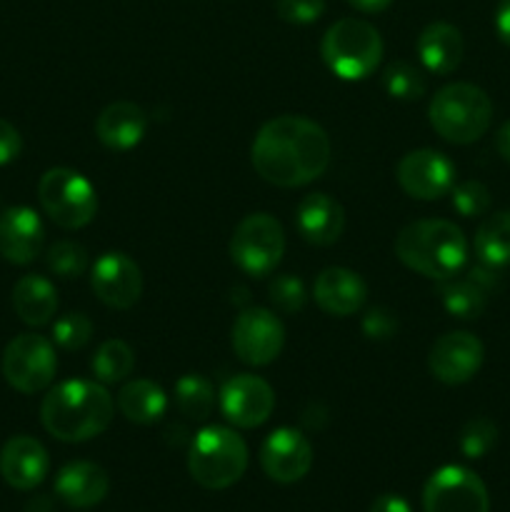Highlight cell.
Listing matches in <instances>:
<instances>
[{
	"mask_svg": "<svg viewBox=\"0 0 510 512\" xmlns=\"http://www.w3.org/2000/svg\"><path fill=\"white\" fill-rule=\"evenodd\" d=\"M313 298L323 313L335 318L355 315L368 300V285L358 273L348 268H325L315 278Z\"/></svg>",
	"mask_w": 510,
	"mask_h": 512,
	"instance_id": "20",
	"label": "cell"
},
{
	"mask_svg": "<svg viewBox=\"0 0 510 512\" xmlns=\"http://www.w3.org/2000/svg\"><path fill=\"white\" fill-rule=\"evenodd\" d=\"M475 255L480 263L505 268L510 265V210L488 215L475 233Z\"/></svg>",
	"mask_w": 510,
	"mask_h": 512,
	"instance_id": "27",
	"label": "cell"
},
{
	"mask_svg": "<svg viewBox=\"0 0 510 512\" xmlns=\"http://www.w3.org/2000/svg\"><path fill=\"white\" fill-rule=\"evenodd\" d=\"M218 405L230 425L250 430L263 425L273 415L275 393L258 375L240 373L225 380L218 393Z\"/></svg>",
	"mask_w": 510,
	"mask_h": 512,
	"instance_id": "12",
	"label": "cell"
},
{
	"mask_svg": "<svg viewBox=\"0 0 510 512\" xmlns=\"http://www.w3.org/2000/svg\"><path fill=\"white\" fill-rule=\"evenodd\" d=\"M395 255L405 268L425 278L448 280L463 270L468 260V240L450 220H415L395 238Z\"/></svg>",
	"mask_w": 510,
	"mask_h": 512,
	"instance_id": "3",
	"label": "cell"
},
{
	"mask_svg": "<svg viewBox=\"0 0 510 512\" xmlns=\"http://www.w3.org/2000/svg\"><path fill=\"white\" fill-rule=\"evenodd\" d=\"M115 400L98 380H68L48 390L40 405V423L63 443H85L105 433Z\"/></svg>",
	"mask_w": 510,
	"mask_h": 512,
	"instance_id": "2",
	"label": "cell"
},
{
	"mask_svg": "<svg viewBox=\"0 0 510 512\" xmlns=\"http://www.w3.org/2000/svg\"><path fill=\"white\" fill-rule=\"evenodd\" d=\"M248 468V445L225 425L203 428L188 450L190 478L205 490H225L238 483Z\"/></svg>",
	"mask_w": 510,
	"mask_h": 512,
	"instance_id": "5",
	"label": "cell"
},
{
	"mask_svg": "<svg viewBox=\"0 0 510 512\" xmlns=\"http://www.w3.org/2000/svg\"><path fill=\"white\" fill-rule=\"evenodd\" d=\"M370 512H413V510H410V503L405 498H400V495H393V493H385L373 500Z\"/></svg>",
	"mask_w": 510,
	"mask_h": 512,
	"instance_id": "39",
	"label": "cell"
},
{
	"mask_svg": "<svg viewBox=\"0 0 510 512\" xmlns=\"http://www.w3.org/2000/svg\"><path fill=\"white\" fill-rule=\"evenodd\" d=\"M25 512H53V508H50V498L30 500L28 508H25Z\"/></svg>",
	"mask_w": 510,
	"mask_h": 512,
	"instance_id": "43",
	"label": "cell"
},
{
	"mask_svg": "<svg viewBox=\"0 0 510 512\" xmlns=\"http://www.w3.org/2000/svg\"><path fill=\"white\" fill-rule=\"evenodd\" d=\"M495 150L500 153V158L510 163V120L505 125H500L498 135H495Z\"/></svg>",
	"mask_w": 510,
	"mask_h": 512,
	"instance_id": "42",
	"label": "cell"
},
{
	"mask_svg": "<svg viewBox=\"0 0 510 512\" xmlns=\"http://www.w3.org/2000/svg\"><path fill=\"white\" fill-rule=\"evenodd\" d=\"M485 348L473 333H445L433 343L428 355V368L435 380L445 385H463L480 370Z\"/></svg>",
	"mask_w": 510,
	"mask_h": 512,
	"instance_id": "16",
	"label": "cell"
},
{
	"mask_svg": "<svg viewBox=\"0 0 510 512\" xmlns=\"http://www.w3.org/2000/svg\"><path fill=\"white\" fill-rule=\"evenodd\" d=\"M450 195H453V208L463 218H480L490 208V190L480 180H463L453 185Z\"/></svg>",
	"mask_w": 510,
	"mask_h": 512,
	"instance_id": "34",
	"label": "cell"
},
{
	"mask_svg": "<svg viewBox=\"0 0 510 512\" xmlns=\"http://www.w3.org/2000/svg\"><path fill=\"white\" fill-rule=\"evenodd\" d=\"M90 285L103 305L113 310H130L143 295V273L130 255L110 250L95 260Z\"/></svg>",
	"mask_w": 510,
	"mask_h": 512,
	"instance_id": "14",
	"label": "cell"
},
{
	"mask_svg": "<svg viewBox=\"0 0 510 512\" xmlns=\"http://www.w3.org/2000/svg\"><path fill=\"white\" fill-rule=\"evenodd\" d=\"M148 130V118L140 105L120 100L110 103L95 120V135L110 150H130L143 140Z\"/></svg>",
	"mask_w": 510,
	"mask_h": 512,
	"instance_id": "22",
	"label": "cell"
},
{
	"mask_svg": "<svg viewBox=\"0 0 510 512\" xmlns=\"http://www.w3.org/2000/svg\"><path fill=\"white\" fill-rule=\"evenodd\" d=\"M383 88L395 100H418L428 90V83H425V75L415 65L398 60V63H390L385 68Z\"/></svg>",
	"mask_w": 510,
	"mask_h": 512,
	"instance_id": "30",
	"label": "cell"
},
{
	"mask_svg": "<svg viewBox=\"0 0 510 512\" xmlns=\"http://www.w3.org/2000/svg\"><path fill=\"white\" fill-rule=\"evenodd\" d=\"M13 310L30 328L48 325L58 313L55 285L43 275H23L13 288Z\"/></svg>",
	"mask_w": 510,
	"mask_h": 512,
	"instance_id": "24",
	"label": "cell"
},
{
	"mask_svg": "<svg viewBox=\"0 0 510 512\" xmlns=\"http://www.w3.org/2000/svg\"><path fill=\"white\" fill-rule=\"evenodd\" d=\"M45 228L33 208L15 205L0 213V255L13 265H30L43 253Z\"/></svg>",
	"mask_w": 510,
	"mask_h": 512,
	"instance_id": "17",
	"label": "cell"
},
{
	"mask_svg": "<svg viewBox=\"0 0 510 512\" xmlns=\"http://www.w3.org/2000/svg\"><path fill=\"white\" fill-rule=\"evenodd\" d=\"M428 118L435 133L453 145H470L485 135L493 120V103L478 85L450 83L433 95Z\"/></svg>",
	"mask_w": 510,
	"mask_h": 512,
	"instance_id": "4",
	"label": "cell"
},
{
	"mask_svg": "<svg viewBox=\"0 0 510 512\" xmlns=\"http://www.w3.org/2000/svg\"><path fill=\"white\" fill-rule=\"evenodd\" d=\"M348 3L360 13H383V10L390 8L393 0H348Z\"/></svg>",
	"mask_w": 510,
	"mask_h": 512,
	"instance_id": "41",
	"label": "cell"
},
{
	"mask_svg": "<svg viewBox=\"0 0 510 512\" xmlns=\"http://www.w3.org/2000/svg\"><path fill=\"white\" fill-rule=\"evenodd\" d=\"M218 395L213 383L198 373H188L175 383V405L190 420H205L213 413Z\"/></svg>",
	"mask_w": 510,
	"mask_h": 512,
	"instance_id": "29",
	"label": "cell"
},
{
	"mask_svg": "<svg viewBox=\"0 0 510 512\" xmlns=\"http://www.w3.org/2000/svg\"><path fill=\"white\" fill-rule=\"evenodd\" d=\"M395 175H398L400 188L415 200H438L448 195L455 185V165L450 163L448 155L430 148L405 153Z\"/></svg>",
	"mask_w": 510,
	"mask_h": 512,
	"instance_id": "13",
	"label": "cell"
},
{
	"mask_svg": "<svg viewBox=\"0 0 510 512\" xmlns=\"http://www.w3.org/2000/svg\"><path fill=\"white\" fill-rule=\"evenodd\" d=\"M50 470L48 450L30 435H15L0 450V475L15 490H33Z\"/></svg>",
	"mask_w": 510,
	"mask_h": 512,
	"instance_id": "18",
	"label": "cell"
},
{
	"mask_svg": "<svg viewBox=\"0 0 510 512\" xmlns=\"http://www.w3.org/2000/svg\"><path fill=\"white\" fill-rule=\"evenodd\" d=\"M40 208L58 228H85L98 213V195L90 180L70 168H50L38 183Z\"/></svg>",
	"mask_w": 510,
	"mask_h": 512,
	"instance_id": "7",
	"label": "cell"
},
{
	"mask_svg": "<svg viewBox=\"0 0 510 512\" xmlns=\"http://www.w3.org/2000/svg\"><path fill=\"white\" fill-rule=\"evenodd\" d=\"M465 43L463 35L450 23L425 25L418 38V58L430 73L448 75L463 63Z\"/></svg>",
	"mask_w": 510,
	"mask_h": 512,
	"instance_id": "23",
	"label": "cell"
},
{
	"mask_svg": "<svg viewBox=\"0 0 510 512\" xmlns=\"http://www.w3.org/2000/svg\"><path fill=\"white\" fill-rule=\"evenodd\" d=\"M398 328V315H395L393 310L383 308V305L370 308L363 318V333L368 340H380V343H383V340L393 338V335L398 333Z\"/></svg>",
	"mask_w": 510,
	"mask_h": 512,
	"instance_id": "37",
	"label": "cell"
},
{
	"mask_svg": "<svg viewBox=\"0 0 510 512\" xmlns=\"http://www.w3.org/2000/svg\"><path fill=\"white\" fill-rule=\"evenodd\" d=\"M260 468L280 485L298 483L313 468V445L295 428L273 430L260 445Z\"/></svg>",
	"mask_w": 510,
	"mask_h": 512,
	"instance_id": "15",
	"label": "cell"
},
{
	"mask_svg": "<svg viewBox=\"0 0 510 512\" xmlns=\"http://www.w3.org/2000/svg\"><path fill=\"white\" fill-rule=\"evenodd\" d=\"M275 13L290 25H308L325 13V0H275Z\"/></svg>",
	"mask_w": 510,
	"mask_h": 512,
	"instance_id": "36",
	"label": "cell"
},
{
	"mask_svg": "<svg viewBox=\"0 0 510 512\" xmlns=\"http://www.w3.org/2000/svg\"><path fill=\"white\" fill-rule=\"evenodd\" d=\"M250 160L265 183L303 188L328 170V133L303 115H278L258 130Z\"/></svg>",
	"mask_w": 510,
	"mask_h": 512,
	"instance_id": "1",
	"label": "cell"
},
{
	"mask_svg": "<svg viewBox=\"0 0 510 512\" xmlns=\"http://www.w3.org/2000/svg\"><path fill=\"white\" fill-rule=\"evenodd\" d=\"M3 378L18 393L35 395L48 388L58 370L55 348L48 338L35 333L15 335L3 350Z\"/></svg>",
	"mask_w": 510,
	"mask_h": 512,
	"instance_id": "9",
	"label": "cell"
},
{
	"mask_svg": "<svg viewBox=\"0 0 510 512\" xmlns=\"http://www.w3.org/2000/svg\"><path fill=\"white\" fill-rule=\"evenodd\" d=\"M45 263H48V270L55 278L75 280L88 270V250L75 243V240H58L48 248Z\"/></svg>",
	"mask_w": 510,
	"mask_h": 512,
	"instance_id": "31",
	"label": "cell"
},
{
	"mask_svg": "<svg viewBox=\"0 0 510 512\" xmlns=\"http://www.w3.org/2000/svg\"><path fill=\"white\" fill-rule=\"evenodd\" d=\"M268 293H270V303L285 315L300 313L305 300H308L303 280L295 278V275H278V278L268 285Z\"/></svg>",
	"mask_w": 510,
	"mask_h": 512,
	"instance_id": "35",
	"label": "cell"
},
{
	"mask_svg": "<svg viewBox=\"0 0 510 512\" xmlns=\"http://www.w3.org/2000/svg\"><path fill=\"white\" fill-rule=\"evenodd\" d=\"M495 30L498 38L510 48V0H500L498 10H495Z\"/></svg>",
	"mask_w": 510,
	"mask_h": 512,
	"instance_id": "40",
	"label": "cell"
},
{
	"mask_svg": "<svg viewBox=\"0 0 510 512\" xmlns=\"http://www.w3.org/2000/svg\"><path fill=\"white\" fill-rule=\"evenodd\" d=\"M285 253V233L280 220L268 213L245 215L230 238V258L253 278H265L278 268Z\"/></svg>",
	"mask_w": 510,
	"mask_h": 512,
	"instance_id": "8",
	"label": "cell"
},
{
	"mask_svg": "<svg viewBox=\"0 0 510 512\" xmlns=\"http://www.w3.org/2000/svg\"><path fill=\"white\" fill-rule=\"evenodd\" d=\"M90 368H93V375L98 383H123L135 368V353L125 340H105V343L95 350L93 360H90Z\"/></svg>",
	"mask_w": 510,
	"mask_h": 512,
	"instance_id": "28",
	"label": "cell"
},
{
	"mask_svg": "<svg viewBox=\"0 0 510 512\" xmlns=\"http://www.w3.org/2000/svg\"><path fill=\"white\" fill-rule=\"evenodd\" d=\"M110 478L100 465L88 463V460H75L60 468L55 478V495L63 500L68 508H93L103 503L108 495Z\"/></svg>",
	"mask_w": 510,
	"mask_h": 512,
	"instance_id": "21",
	"label": "cell"
},
{
	"mask_svg": "<svg viewBox=\"0 0 510 512\" xmlns=\"http://www.w3.org/2000/svg\"><path fill=\"white\" fill-rule=\"evenodd\" d=\"M20 150H23V138H20L18 128L0 118V165L13 163Z\"/></svg>",
	"mask_w": 510,
	"mask_h": 512,
	"instance_id": "38",
	"label": "cell"
},
{
	"mask_svg": "<svg viewBox=\"0 0 510 512\" xmlns=\"http://www.w3.org/2000/svg\"><path fill=\"white\" fill-rule=\"evenodd\" d=\"M118 410L130 423L153 425L168 410V395L158 383L148 378L128 380L118 393Z\"/></svg>",
	"mask_w": 510,
	"mask_h": 512,
	"instance_id": "25",
	"label": "cell"
},
{
	"mask_svg": "<svg viewBox=\"0 0 510 512\" xmlns=\"http://www.w3.org/2000/svg\"><path fill=\"white\" fill-rule=\"evenodd\" d=\"M425 512H490L488 488L468 468L445 465L435 470L423 488Z\"/></svg>",
	"mask_w": 510,
	"mask_h": 512,
	"instance_id": "10",
	"label": "cell"
},
{
	"mask_svg": "<svg viewBox=\"0 0 510 512\" xmlns=\"http://www.w3.org/2000/svg\"><path fill=\"white\" fill-rule=\"evenodd\" d=\"M93 335V323L83 313H65L53 323V343L63 350H80Z\"/></svg>",
	"mask_w": 510,
	"mask_h": 512,
	"instance_id": "33",
	"label": "cell"
},
{
	"mask_svg": "<svg viewBox=\"0 0 510 512\" xmlns=\"http://www.w3.org/2000/svg\"><path fill=\"white\" fill-rule=\"evenodd\" d=\"M438 295L443 308L453 318L475 320L483 315L490 293L480 288L473 278H455L453 275L448 280H438Z\"/></svg>",
	"mask_w": 510,
	"mask_h": 512,
	"instance_id": "26",
	"label": "cell"
},
{
	"mask_svg": "<svg viewBox=\"0 0 510 512\" xmlns=\"http://www.w3.org/2000/svg\"><path fill=\"white\" fill-rule=\"evenodd\" d=\"M498 443V425L490 418H473L460 430V453L470 460L485 458Z\"/></svg>",
	"mask_w": 510,
	"mask_h": 512,
	"instance_id": "32",
	"label": "cell"
},
{
	"mask_svg": "<svg viewBox=\"0 0 510 512\" xmlns=\"http://www.w3.org/2000/svg\"><path fill=\"white\" fill-rule=\"evenodd\" d=\"M285 343V328L275 313L265 308H245L233 325V350L238 360L253 368L270 365Z\"/></svg>",
	"mask_w": 510,
	"mask_h": 512,
	"instance_id": "11",
	"label": "cell"
},
{
	"mask_svg": "<svg viewBox=\"0 0 510 512\" xmlns=\"http://www.w3.org/2000/svg\"><path fill=\"white\" fill-rule=\"evenodd\" d=\"M320 55L340 80H363L380 65L383 40L368 20L343 18L325 30Z\"/></svg>",
	"mask_w": 510,
	"mask_h": 512,
	"instance_id": "6",
	"label": "cell"
},
{
	"mask_svg": "<svg viewBox=\"0 0 510 512\" xmlns=\"http://www.w3.org/2000/svg\"><path fill=\"white\" fill-rule=\"evenodd\" d=\"M295 228H298L300 238L318 248H328V245L338 243L345 228V213L343 205L328 193H310L305 195L295 210Z\"/></svg>",
	"mask_w": 510,
	"mask_h": 512,
	"instance_id": "19",
	"label": "cell"
}]
</instances>
